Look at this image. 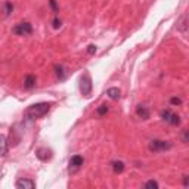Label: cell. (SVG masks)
<instances>
[{"label":"cell","mask_w":189,"mask_h":189,"mask_svg":"<svg viewBox=\"0 0 189 189\" xmlns=\"http://www.w3.org/2000/svg\"><path fill=\"white\" fill-rule=\"evenodd\" d=\"M111 166H112V170L115 173H123V170H124V162L123 161H112L111 162Z\"/></svg>","instance_id":"obj_13"},{"label":"cell","mask_w":189,"mask_h":189,"mask_svg":"<svg viewBox=\"0 0 189 189\" xmlns=\"http://www.w3.org/2000/svg\"><path fill=\"white\" fill-rule=\"evenodd\" d=\"M36 186L33 180H30V179H21V180H18L17 182V188L18 189H33Z\"/></svg>","instance_id":"obj_9"},{"label":"cell","mask_w":189,"mask_h":189,"mask_svg":"<svg viewBox=\"0 0 189 189\" xmlns=\"http://www.w3.org/2000/svg\"><path fill=\"white\" fill-rule=\"evenodd\" d=\"M177 30L182 34H183V36H186V34H188V15H186V13H185V15H182V17H180V19L177 21Z\"/></svg>","instance_id":"obj_6"},{"label":"cell","mask_w":189,"mask_h":189,"mask_svg":"<svg viewBox=\"0 0 189 189\" xmlns=\"http://www.w3.org/2000/svg\"><path fill=\"white\" fill-rule=\"evenodd\" d=\"M183 186L185 188L188 186V176H183Z\"/></svg>","instance_id":"obj_25"},{"label":"cell","mask_w":189,"mask_h":189,"mask_svg":"<svg viewBox=\"0 0 189 189\" xmlns=\"http://www.w3.org/2000/svg\"><path fill=\"white\" fill-rule=\"evenodd\" d=\"M83 162H84V158L81 155L71 157V160H70V173H75L80 167L83 166Z\"/></svg>","instance_id":"obj_5"},{"label":"cell","mask_w":189,"mask_h":189,"mask_svg":"<svg viewBox=\"0 0 189 189\" xmlns=\"http://www.w3.org/2000/svg\"><path fill=\"white\" fill-rule=\"evenodd\" d=\"M108 111H109L108 105H106V104H102V105L98 106V109H96V114L102 117V115H106V114H108Z\"/></svg>","instance_id":"obj_14"},{"label":"cell","mask_w":189,"mask_h":189,"mask_svg":"<svg viewBox=\"0 0 189 189\" xmlns=\"http://www.w3.org/2000/svg\"><path fill=\"white\" fill-rule=\"evenodd\" d=\"M62 24H61V19H58V18H55L53 19V28H59Z\"/></svg>","instance_id":"obj_22"},{"label":"cell","mask_w":189,"mask_h":189,"mask_svg":"<svg viewBox=\"0 0 189 189\" xmlns=\"http://www.w3.org/2000/svg\"><path fill=\"white\" fill-rule=\"evenodd\" d=\"M80 90H81V93L86 98H89L90 93H92V78H90V75L87 72L83 74V77L80 80Z\"/></svg>","instance_id":"obj_3"},{"label":"cell","mask_w":189,"mask_h":189,"mask_svg":"<svg viewBox=\"0 0 189 189\" xmlns=\"http://www.w3.org/2000/svg\"><path fill=\"white\" fill-rule=\"evenodd\" d=\"M170 115H172V111H170V109H162L161 111V118L164 121H168Z\"/></svg>","instance_id":"obj_18"},{"label":"cell","mask_w":189,"mask_h":189,"mask_svg":"<svg viewBox=\"0 0 189 189\" xmlns=\"http://www.w3.org/2000/svg\"><path fill=\"white\" fill-rule=\"evenodd\" d=\"M172 146H173L172 142H168V140H161V139L151 140L149 145H148V148H149L151 152H162V151L170 149Z\"/></svg>","instance_id":"obj_2"},{"label":"cell","mask_w":189,"mask_h":189,"mask_svg":"<svg viewBox=\"0 0 189 189\" xmlns=\"http://www.w3.org/2000/svg\"><path fill=\"white\" fill-rule=\"evenodd\" d=\"M36 155H37V158H39L40 161H49L50 158H52V151L46 149V148H40V149H37Z\"/></svg>","instance_id":"obj_7"},{"label":"cell","mask_w":189,"mask_h":189,"mask_svg":"<svg viewBox=\"0 0 189 189\" xmlns=\"http://www.w3.org/2000/svg\"><path fill=\"white\" fill-rule=\"evenodd\" d=\"M36 83H37V78H36L34 74H28V75H25V78H24V87L28 90L33 89L34 86H36Z\"/></svg>","instance_id":"obj_8"},{"label":"cell","mask_w":189,"mask_h":189,"mask_svg":"<svg viewBox=\"0 0 189 189\" xmlns=\"http://www.w3.org/2000/svg\"><path fill=\"white\" fill-rule=\"evenodd\" d=\"M172 126H179L180 124V117H179L177 114H174V112H172V115H170V118H168V121Z\"/></svg>","instance_id":"obj_15"},{"label":"cell","mask_w":189,"mask_h":189,"mask_svg":"<svg viewBox=\"0 0 189 189\" xmlns=\"http://www.w3.org/2000/svg\"><path fill=\"white\" fill-rule=\"evenodd\" d=\"M106 94L111 98V99H114V100H117L118 98H120V89L118 87H109V89L106 90Z\"/></svg>","instance_id":"obj_12"},{"label":"cell","mask_w":189,"mask_h":189,"mask_svg":"<svg viewBox=\"0 0 189 189\" xmlns=\"http://www.w3.org/2000/svg\"><path fill=\"white\" fill-rule=\"evenodd\" d=\"M12 31L17 36H28V34L33 33V27H31L30 22H21L12 28Z\"/></svg>","instance_id":"obj_4"},{"label":"cell","mask_w":189,"mask_h":189,"mask_svg":"<svg viewBox=\"0 0 189 189\" xmlns=\"http://www.w3.org/2000/svg\"><path fill=\"white\" fill-rule=\"evenodd\" d=\"M136 114H138V117L142 118V120H148V118H149V109L143 105H139L136 108Z\"/></svg>","instance_id":"obj_10"},{"label":"cell","mask_w":189,"mask_h":189,"mask_svg":"<svg viewBox=\"0 0 189 189\" xmlns=\"http://www.w3.org/2000/svg\"><path fill=\"white\" fill-rule=\"evenodd\" d=\"M188 130H183V133H182V142H185V143H186V142H188Z\"/></svg>","instance_id":"obj_23"},{"label":"cell","mask_w":189,"mask_h":189,"mask_svg":"<svg viewBox=\"0 0 189 189\" xmlns=\"http://www.w3.org/2000/svg\"><path fill=\"white\" fill-rule=\"evenodd\" d=\"M7 154V139L6 136L0 134V157H5Z\"/></svg>","instance_id":"obj_11"},{"label":"cell","mask_w":189,"mask_h":189,"mask_svg":"<svg viewBox=\"0 0 189 189\" xmlns=\"http://www.w3.org/2000/svg\"><path fill=\"white\" fill-rule=\"evenodd\" d=\"M49 3H50V6H52L53 12H58V6H56V2H55V0H50Z\"/></svg>","instance_id":"obj_24"},{"label":"cell","mask_w":189,"mask_h":189,"mask_svg":"<svg viewBox=\"0 0 189 189\" xmlns=\"http://www.w3.org/2000/svg\"><path fill=\"white\" fill-rule=\"evenodd\" d=\"M158 186H160V185L157 183L155 180H149V182L145 183V188H158Z\"/></svg>","instance_id":"obj_19"},{"label":"cell","mask_w":189,"mask_h":189,"mask_svg":"<svg viewBox=\"0 0 189 189\" xmlns=\"http://www.w3.org/2000/svg\"><path fill=\"white\" fill-rule=\"evenodd\" d=\"M55 72H56V75H58L59 80H64V78H65V72H64V67H62V65H56Z\"/></svg>","instance_id":"obj_17"},{"label":"cell","mask_w":189,"mask_h":189,"mask_svg":"<svg viewBox=\"0 0 189 189\" xmlns=\"http://www.w3.org/2000/svg\"><path fill=\"white\" fill-rule=\"evenodd\" d=\"M13 11V5H12L11 2H5V5H3V12H5V17H9Z\"/></svg>","instance_id":"obj_16"},{"label":"cell","mask_w":189,"mask_h":189,"mask_svg":"<svg viewBox=\"0 0 189 189\" xmlns=\"http://www.w3.org/2000/svg\"><path fill=\"white\" fill-rule=\"evenodd\" d=\"M170 104H172V105H182V99L174 96V98H172V99H170Z\"/></svg>","instance_id":"obj_20"},{"label":"cell","mask_w":189,"mask_h":189,"mask_svg":"<svg viewBox=\"0 0 189 189\" xmlns=\"http://www.w3.org/2000/svg\"><path fill=\"white\" fill-rule=\"evenodd\" d=\"M87 52H89V55H94V53H96V46L90 45L89 47H87Z\"/></svg>","instance_id":"obj_21"},{"label":"cell","mask_w":189,"mask_h":189,"mask_svg":"<svg viewBox=\"0 0 189 189\" xmlns=\"http://www.w3.org/2000/svg\"><path fill=\"white\" fill-rule=\"evenodd\" d=\"M52 104H47V102H39V104H34V105L28 106L27 111H25V117L30 118V120H37V118H41L43 115H46L49 112Z\"/></svg>","instance_id":"obj_1"}]
</instances>
